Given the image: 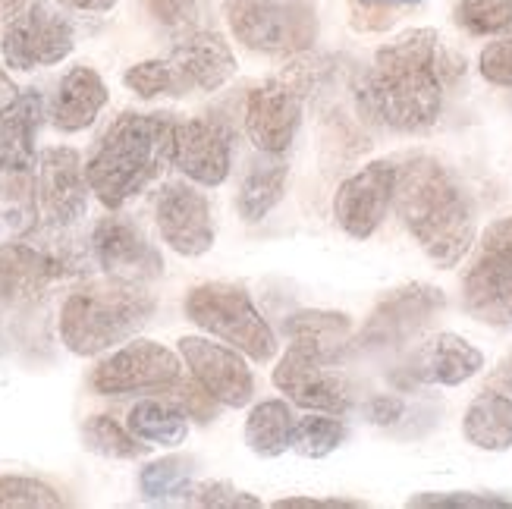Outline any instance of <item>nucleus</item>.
I'll return each instance as SVG.
<instances>
[{
  "label": "nucleus",
  "instance_id": "obj_45",
  "mask_svg": "<svg viewBox=\"0 0 512 509\" xmlns=\"http://www.w3.org/2000/svg\"><path fill=\"white\" fill-rule=\"evenodd\" d=\"M16 95H19V92H16V85H13L10 73L4 70V66H0V110H4Z\"/></svg>",
  "mask_w": 512,
  "mask_h": 509
},
{
  "label": "nucleus",
  "instance_id": "obj_4",
  "mask_svg": "<svg viewBox=\"0 0 512 509\" xmlns=\"http://www.w3.org/2000/svg\"><path fill=\"white\" fill-rule=\"evenodd\" d=\"M151 315L154 296L145 290V283H129L117 277L95 280L63 302L60 340L70 352L88 359L132 340L151 321Z\"/></svg>",
  "mask_w": 512,
  "mask_h": 509
},
{
  "label": "nucleus",
  "instance_id": "obj_34",
  "mask_svg": "<svg viewBox=\"0 0 512 509\" xmlns=\"http://www.w3.org/2000/svg\"><path fill=\"white\" fill-rule=\"evenodd\" d=\"M126 88H132L139 98H158V95H173L180 98V82H176V73L167 57L161 60H142L136 66H129L123 73Z\"/></svg>",
  "mask_w": 512,
  "mask_h": 509
},
{
  "label": "nucleus",
  "instance_id": "obj_14",
  "mask_svg": "<svg viewBox=\"0 0 512 509\" xmlns=\"http://www.w3.org/2000/svg\"><path fill=\"white\" fill-rule=\"evenodd\" d=\"M154 220H158L164 242L176 255L198 258L214 246L211 205L192 183H164L158 198H154Z\"/></svg>",
  "mask_w": 512,
  "mask_h": 509
},
{
  "label": "nucleus",
  "instance_id": "obj_7",
  "mask_svg": "<svg viewBox=\"0 0 512 509\" xmlns=\"http://www.w3.org/2000/svg\"><path fill=\"white\" fill-rule=\"evenodd\" d=\"M186 318L255 362H271L277 356L271 324L255 308L252 296L233 283H202L189 290Z\"/></svg>",
  "mask_w": 512,
  "mask_h": 509
},
{
  "label": "nucleus",
  "instance_id": "obj_35",
  "mask_svg": "<svg viewBox=\"0 0 512 509\" xmlns=\"http://www.w3.org/2000/svg\"><path fill=\"white\" fill-rule=\"evenodd\" d=\"M189 506H205V509H261L264 503L246 491H239L230 481H198L189 484L183 497Z\"/></svg>",
  "mask_w": 512,
  "mask_h": 509
},
{
  "label": "nucleus",
  "instance_id": "obj_19",
  "mask_svg": "<svg viewBox=\"0 0 512 509\" xmlns=\"http://www.w3.org/2000/svg\"><path fill=\"white\" fill-rule=\"evenodd\" d=\"M66 274H70V264L63 258L26 246V242H4L0 246V308L38 302Z\"/></svg>",
  "mask_w": 512,
  "mask_h": 509
},
{
  "label": "nucleus",
  "instance_id": "obj_24",
  "mask_svg": "<svg viewBox=\"0 0 512 509\" xmlns=\"http://www.w3.org/2000/svg\"><path fill=\"white\" fill-rule=\"evenodd\" d=\"M286 334L293 340L289 346L299 349L302 356L337 365L352 343V321L340 312H299L286 321Z\"/></svg>",
  "mask_w": 512,
  "mask_h": 509
},
{
  "label": "nucleus",
  "instance_id": "obj_1",
  "mask_svg": "<svg viewBox=\"0 0 512 509\" xmlns=\"http://www.w3.org/2000/svg\"><path fill=\"white\" fill-rule=\"evenodd\" d=\"M462 70V57L443 44L437 29H409L377 48L355 82V104L365 120L393 132H428Z\"/></svg>",
  "mask_w": 512,
  "mask_h": 509
},
{
  "label": "nucleus",
  "instance_id": "obj_25",
  "mask_svg": "<svg viewBox=\"0 0 512 509\" xmlns=\"http://www.w3.org/2000/svg\"><path fill=\"white\" fill-rule=\"evenodd\" d=\"M462 434L472 447L503 453L512 447V393L484 384L462 418Z\"/></svg>",
  "mask_w": 512,
  "mask_h": 509
},
{
  "label": "nucleus",
  "instance_id": "obj_36",
  "mask_svg": "<svg viewBox=\"0 0 512 509\" xmlns=\"http://www.w3.org/2000/svg\"><path fill=\"white\" fill-rule=\"evenodd\" d=\"M167 403H173L180 412H186V418H195V422H211L217 415V400L214 396L198 384L195 378L192 381H173L167 387Z\"/></svg>",
  "mask_w": 512,
  "mask_h": 509
},
{
  "label": "nucleus",
  "instance_id": "obj_30",
  "mask_svg": "<svg viewBox=\"0 0 512 509\" xmlns=\"http://www.w3.org/2000/svg\"><path fill=\"white\" fill-rule=\"evenodd\" d=\"M343 440H346V425L340 422V415L311 412L293 425V444H289V450H296L305 459H324Z\"/></svg>",
  "mask_w": 512,
  "mask_h": 509
},
{
  "label": "nucleus",
  "instance_id": "obj_10",
  "mask_svg": "<svg viewBox=\"0 0 512 509\" xmlns=\"http://www.w3.org/2000/svg\"><path fill=\"white\" fill-rule=\"evenodd\" d=\"M447 296L431 283H409L384 296L368 315L362 334L352 340L359 352H384L406 346L412 337L425 330L437 312H443Z\"/></svg>",
  "mask_w": 512,
  "mask_h": 509
},
{
  "label": "nucleus",
  "instance_id": "obj_6",
  "mask_svg": "<svg viewBox=\"0 0 512 509\" xmlns=\"http://www.w3.org/2000/svg\"><path fill=\"white\" fill-rule=\"evenodd\" d=\"M236 41L255 54L296 57L318 41V13L308 0H220Z\"/></svg>",
  "mask_w": 512,
  "mask_h": 509
},
{
  "label": "nucleus",
  "instance_id": "obj_42",
  "mask_svg": "<svg viewBox=\"0 0 512 509\" xmlns=\"http://www.w3.org/2000/svg\"><path fill=\"white\" fill-rule=\"evenodd\" d=\"M277 509H365L362 500H340V497H286L274 503Z\"/></svg>",
  "mask_w": 512,
  "mask_h": 509
},
{
  "label": "nucleus",
  "instance_id": "obj_3",
  "mask_svg": "<svg viewBox=\"0 0 512 509\" xmlns=\"http://www.w3.org/2000/svg\"><path fill=\"white\" fill-rule=\"evenodd\" d=\"M173 129L170 114H123L107 126L85 164L88 186L104 208H123L173 164Z\"/></svg>",
  "mask_w": 512,
  "mask_h": 509
},
{
  "label": "nucleus",
  "instance_id": "obj_27",
  "mask_svg": "<svg viewBox=\"0 0 512 509\" xmlns=\"http://www.w3.org/2000/svg\"><path fill=\"white\" fill-rule=\"evenodd\" d=\"M293 412L283 400H264L246 418V444L261 459H277L293 444Z\"/></svg>",
  "mask_w": 512,
  "mask_h": 509
},
{
  "label": "nucleus",
  "instance_id": "obj_2",
  "mask_svg": "<svg viewBox=\"0 0 512 509\" xmlns=\"http://www.w3.org/2000/svg\"><path fill=\"white\" fill-rule=\"evenodd\" d=\"M393 205L412 239L437 268L450 271L475 246V208L456 173L428 154L396 170Z\"/></svg>",
  "mask_w": 512,
  "mask_h": 509
},
{
  "label": "nucleus",
  "instance_id": "obj_22",
  "mask_svg": "<svg viewBox=\"0 0 512 509\" xmlns=\"http://www.w3.org/2000/svg\"><path fill=\"white\" fill-rule=\"evenodd\" d=\"M44 117V98L35 88L19 92L0 110V173H29L38 161L35 139Z\"/></svg>",
  "mask_w": 512,
  "mask_h": 509
},
{
  "label": "nucleus",
  "instance_id": "obj_37",
  "mask_svg": "<svg viewBox=\"0 0 512 509\" xmlns=\"http://www.w3.org/2000/svg\"><path fill=\"white\" fill-rule=\"evenodd\" d=\"M412 509H434V506H450V509H512V500L494 497V494H472V491H450V494H415L409 500Z\"/></svg>",
  "mask_w": 512,
  "mask_h": 509
},
{
  "label": "nucleus",
  "instance_id": "obj_5",
  "mask_svg": "<svg viewBox=\"0 0 512 509\" xmlns=\"http://www.w3.org/2000/svg\"><path fill=\"white\" fill-rule=\"evenodd\" d=\"M330 70L333 66L327 57L302 51L274 79L252 88L246 98V136L261 154H283L293 145L305 98L324 82Z\"/></svg>",
  "mask_w": 512,
  "mask_h": 509
},
{
  "label": "nucleus",
  "instance_id": "obj_28",
  "mask_svg": "<svg viewBox=\"0 0 512 509\" xmlns=\"http://www.w3.org/2000/svg\"><path fill=\"white\" fill-rule=\"evenodd\" d=\"M129 431L142 437L145 444L180 447L189 434V422H186V412H180L173 403L142 400L129 412Z\"/></svg>",
  "mask_w": 512,
  "mask_h": 509
},
{
  "label": "nucleus",
  "instance_id": "obj_40",
  "mask_svg": "<svg viewBox=\"0 0 512 509\" xmlns=\"http://www.w3.org/2000/svg\"><path fill=\"white\" fill-rule=\"evenodd\" d=\"M148 13L161 22L167 29H189L195 16H198V7H202V0H145Z\"/></svg>",
  "mask_w": 512,
  "mask_h": 509
},
{
  "label": "nucleus",
  "instance_id": "obj_21",
  "mask_svg": "<svg viewBox=\"0 0 512 509\" xmlns=\"http://www.w3.org/2000/svg\"><path fill=\"white\" fill-rule=\"evenodd\" d=\"M484 368V352L462 340L459 334H437L421 343L409 362L406 378L409 384H428V387H459L472 381Z\"/></svg>",
  "mask_w": 512,
  "mask_h": 509
},
{
  "label": "nucleus",
  "instance_id": "obj_39",
  "mask_svg": "<svg viewBox=\"0 0 512 509\" xmlns=\"http://www.w3.org/2000/svg\"><path fill=\"white\" fill-rule=\"evenodd\" d=\"M415 4H421V0H355V26L368 32L390 29L399 19V10Z\"/></svg>",
  "mask_w": 512,
  "mask_h": 509
},
{
  "label": "nucleus",
  "instance_id": "obj_23",
  "mask_svg": "<svg viewBox=\"0 0 512 509\" xmlns=\"http://www.w3.org/2000/svg\"><path fill=\"white\" fill-rule=\"evenodd\" d=\"M107 104V85L92 66H73L60 79L57 98L51 107V123L60 132H82L88 129Z\"/></svg>",
  "mask_w": 512,
  "mask_h": 509
},
{
  "label": "nucleus",
  "instance_id": "obj_46",
  "mask_svg": "<svg viewBox=\"0 0 512 509\" xmlns=\"http://www.w3.org/2000/svg\"><path fill=\"white\" fill-rule=\"evenodd\" d=\"M29 4H32V0H0V19L10 22L16 13H22Z\"/></svg>",
  "mask_w": 512,
  "mask_h": 509
},
{
  "label": "nucleus",
  "instance_id": "obj_43",
  "mask_svg": "<svg viewBox=\"0 0 512 509\" xmlns=\"http://www.w3.org/2000/svg\"><path fill=\"white\" fill-rule=\"evenodd\" d=\"M60 4L73 10H85V13H107L117 0H60Z\"/></svg>",
  "mask_w": 512,
  "mask_h": 509
},
{
  "label": "nucleus",
  "instance_id": "obj_33",
  "mask_svg": "<svg viewBox=\"0 0 512 509\" xmlns=\"http://www.w3.org/2000/svg\"><path fill=\"white\" fill-rule=\"evenodd\" d=\"M63 497L38 478L4 475L0 478V509H60Z\"/></svg>",
  "mask_w": 512,
  "mask_h": 509
},
{
  "label": "nucleus",
  "instance_id": "obj_26",
  "mask_svg": "<svg viewBox=\"0 0 512 509\" xmlns=\"http://www.w3.org/2000/svg\"><path fill=\"white\" fill-rule=\"evenodd\" d=\"M286 176L289 164L280 154H264L246 173V180L239 186V214L249 224H261V220L277 208V202L286 192Z\"/></svg>",
  "mask_w": 512,
  "mask_h": 509
},
{
  "label": "nucleus",
  "instance_id": "obj_32",
  "mask_svg": "<svg viewBox=\"0 0 512 509\" xmlns=\"http://www.w3.org/2000/svg\"><path fill=\"white\" fill-rule=\"evenodd\" d=\"M453 19L475 38H500L512 32V0H459Z\"/></svg>",
  "mask_w": 512,
  "mask_h": 509
},
{
  "label": "nucleus",
  "instance_id": "obj_16",
  "mask_svg": "<svg viewBox=\"0 0 512 509\" xmlns=\"http://www.w3.org/2000/svg\"><path fill=\"white\" fill-rule=\"evenodd\" d=\"M173 167L198 186H220L233 167V136L220 120H183L173 129Z\"/></svg>",
  "mask_w": 512,
  "mask_h": 509
},
{
  "label": "nucleus",
  "instance_id": "obj_8",
  "mask_svg": "<svg viewBox=\"0 0 512 509\" xmlns=\"http://www.w3.org/2000/svg\"><path fill=\"white\" fill-rule=\"evenodd\" d=\"M462 305L484 324H512V214L481 233L462 277Z\"/></svg>",
  "mask_w": 512,
  "mask_h": 509
},
{
  "label": "nucleus",
  "instance_id": "obj_17",
  "mask_svg": "<svg viewBox=\"0 0 512 509\" xmlns=\"http://www.w3.org/2000/svg\"><path fill=\"white\" fill-rule=\"evenodd\" d=\"M333 365L315 362L289 346L286 356L274 368V387L283 390L296 406L324 415H346L352 409V393L340 374L330 371Z\"/></svg>",
  "mask_w": 512,
  "mask_h": 509
},
{
  "label": "nucleus",
  "instance_id": "obj_11",
  "mask_svg": "<svg viewBox=\"0 0 512 509\" xmlns=\"http://www.w3.org/2000/svg\"><path fill=\"white\" fill-rule=\"evenodd\" d=\"M88 176L79 151L44 148L35 161V205L38 220L51 230H66L88 208Z\"/></svg>",
  "mask_w": 512,
  "mask_h": 509
},
{
  "label": "nucleus",
  "instance_id": "obj_29",
  "mask_svg": "<svg viewBox=\"0 0 512 509\" xmlns=\"http://www.w3.org/2000/svg\"><path fill=\"white\" fill-rule=\"evenodd\" d=\"M192 484V459L186 456H164L154 459L142 469L139 488L145 500L167 503V500H183Z\"/></svg>",
  "mask_w": 512,
  "mask_h": 509
},
{
  "label": "nucleus",
  "instance_id": "obj_31",
  "mask_svg": "<svg viewBox=\"0 0 512 509\" xmlns=\"http://www.w3.org/2000/svg\"><path fill=\"white\" fill-rule=\"evenodd\" d=\"M82 440L88 450L107 459H142L148 453V444H142V437L120 428L114 418H107V415L88 418L82 425Z\"/></svg>",
  "mask_w": 512,
  "mask_h": 509
},
{
  "label": "nucleus",
  "instance_id": "obj_9",
  "mask_svg": "<svg viewBox=\"0 0 512 509\" xmlns=\"http://www.w3.org/2000/svg\"><path fill=\"white\" fill-rule=\"evenodd\" d=\"M76 48V29L57 7L48 0H32V4L16 13L7 29L0 51H4V63L10 70L29 73L38 66H54L66 60Z\"/></svg>",
  "mask_w": 512,
  "mask_h": 509
},
{
  "label": "nucleus",
  "instance_id": "obj_18",
  "mask_svg": "<svg viewBox=\"0 0 512 509\" xmlns=\"http://www.w3.org/2000/svg\"><path fill=\"white\" fill-rule=\"evenodd\" d=\"M92 252L107 277L148 283L164 274L161 252L126 217H104L92 233Z\"/></svg>",
  "mask_w": 512,
  "mask_h": 509
},
{
  "label": "nucleus",
  "instance_id": "obj_15",
  "mask_svg": "<svg viewBox=\"0 0 512 509\" xmlns=\"http://www.w3.org/2000/svg\"><path fill=\"white\" fill-rule=\"evenodd\" d=\"M180 356L189 365L192 378L202 384L220 406L242 409L255 396V378L239 349H227L205 337H183Z\"/></svg>",
  "mask_w": 512,
  "mask_h": 509
},
{
  "label": "nucleus",
  "instance_id": "obj_12",
  "mask_svg": "<svg viewBox=\"0 0 512 509\" xmlns=\"http://www.w3.org/2000/svg\"><path fill=\"white\" fill-rule=\"evenodd\" d=\"M180 378L183 365L176 359V352L154 340H132L95 368L92 387L104 396H120L142 390H167Z\"/></svg>",
  "mask_w": 512,
  "mask_h": 509
},
{
  "label": "nucleus",
  "instance_id": "obj_44",
  "mask_svg": "<svg viewBox=\"0 0 512 509\" xmlns=\"http://www.w3.org/2000/svg\"><path fill=\"white\" fill-rule=\"evenodd\" d=\"M487 384H494V387H503V390H509L512 393V356L506 359V362H500V368L487 378Z\"/></svg>",
  "mask_w": 512,
  "mask_h": 509
},
{
  "label": "nucleus",
  "instance_id": "obj_41",
  "mask_svg": "<svg viewBox=\"0 0 512 509\" xmlns=\"http://www.w3.org/2000/svg\"><path fill=\"white\" fill-rule=\"evenodd\" d=\"M406 406L399 396H390V393H381V396H371L368 400V418L377 425V428H390L396 425L399 418H403Z\"/></svg>",
  "mask_w": 512,
  "mask_h": 509
},
{
  "label": "nucleus",
  "instance_id": "obj_13",
  "mask_svg": "<svg viewBox=\"0 0 512 509\" xmlns=\"http://www.w3.org/2000/svg\"><path fill=\"white\" fill-rule=\"evenodd\" d=\"M396 170L393 161H371L340 183L333 195V217L346 236L368 239L384 224L396 192Z\"/></svg>",
  "mask_w": 512,
  "mask_h": 509
},
{
  "label": "nucleus",
  "instance_id": "obj_20",
  "mask_svg": "<svg viewBox=\"0 0 512 509\" xmlns=\"http://www.w3.org/2000/svg\"><path fill=\"white\" fill-rule=\"evenodd\" d=\"M180 92H217L220 85H227L236 73V57L230 44L217 32L208 29H192L180 41L173 44L167 54Z\"/></svg>",
  "mask_w": 512,
  "mask_h": 509
},
{
  "label": "nucleus",
  "instance_id": "obj_38",
  "mask_svg": "<svg viewBox=\"0 0 512 509\" xmlns=\"http://www.w3.org/2000/svg\"><path fill=\"white\" fill-rule=\"evenodd\" d=\"M478 73L500 88H512V32L491 41L478 57Z\"/></svg>",
  "mask_w": 512,
  "mask_h": 509
}]
</instances>
